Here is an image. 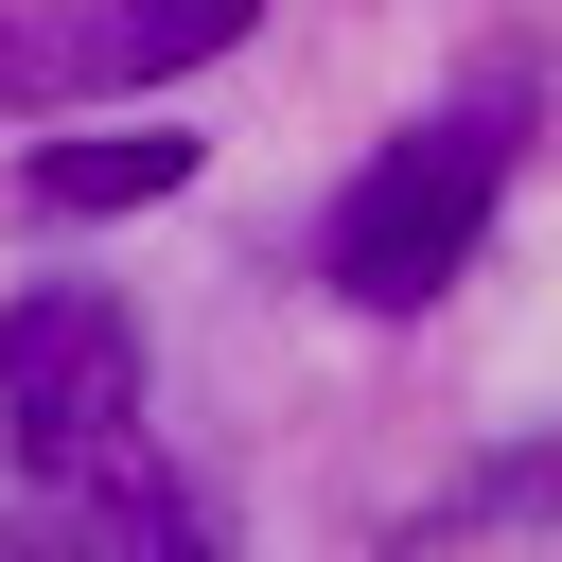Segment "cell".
I'll return each mask as SVG.
<instances>
[{"instance_id":"obj_1","label":"cell","mask_w":562,"mask_h":562,"mask_svg":"<svg viewBox=\"0 0 562 562\" xmlns=\"http://www.w3.org/2000/svg\"><path fill=\"white\" fill-rule=\"evenodd\" d=\"M509 140H527V70H474L457 105H422L351 193H334V228H316V281L351 299V316H422L457 263H474V228H492V193H509Z\"/></svg>"},{"instance_id":"obj_2","label":"cell","mask_w":562,"mask_h":562,"mask_svg":"<svg viewBox=\"0 0 562 562\" xmlns=\"http://www.w3.org/2000/svg\"><path fill=\"white\" fill-rule=\"evenodd\" d=\"M0 457L18 474L140 457V316L105 281H18L0 299Z\"/></svg>"},{"instance_id":"obj_3","label":"cell","mask_w":562,"mask_h":562,"mask_svg":"<svg viewBox=\"0 0 562 562\" xmlns=\"http://www.w3.org/2000/svg\"><path fill=\"white\" fill-rule=\"evenodd\" d=\"M263 0H53V18H0V88H176L193 53H228Z\"/></svg>"},{"instance_id":"obj_4","label":"cell","mask_w":562,"mask_h":562,"mask_svg":"<svg viewBox=\"0 0 562 562\" xmlns=\"http://www.w3.org/2000/svg\"><path fill=\"white\" fill-rule=\"evenodd\" d=\"M0 562H211V509L176 474L105 457V474H35V509L0 527Z\"/></svg>"},{"instance_id":"obj_5","label":"cell","mask_w":562,"mask_h":562,"mask_svg":"<svg viewBox=\"0 0 562 562\" xmlns=\"http://www.w3.org/2000/svg\"><path fill=\"white\" fill-rule=\"evenodd\" d=\"M158 193H193V123H88V140H35L18 158V211H158Z\"/></svg>"}]
</instances>
